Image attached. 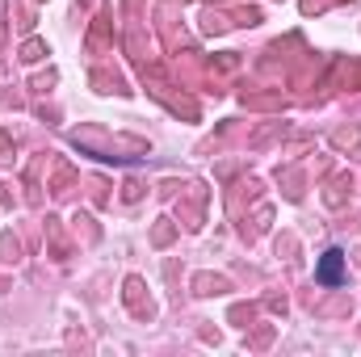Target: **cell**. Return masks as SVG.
Instances as JSON below:
<instances>
[{
	"label": "cell",
	"instance_id": "83f0119b",
	"mask_svg": "<svg viewBox=\"0 0 361 357\" xmlns=\"http://www.w3.org/2000/svg\"><path fill=\"white\" fill-rule=\"evenodd\" d=\"M0 13H5V0H0Z\"/></svg>",
	"mask_w": 361,
	"mask_h": 357
},
{
	"label": "cell",
	"instance_id": "7c38bea8",
	"mask_svg": "<svg viewBox=\"0 0 361 357\" xmlns=\"http://www.w3.org/2000/svg\"><path fill=\"white\" fill-rule=\"evenodd\" d=\"M68 185H72V164L68 160H55V177H50V193H68Z\"/></svg>",
	"mask_w": 361,
	"mask_h": 357
},
{
	"label": "cell",
	"instance_id": "d6986e66",
	"mask_svg": "<svg viewBox=\"0 0 361 357\" xmlns=\"http://www.w3.org/2000/svg\"><path fill=\"white\" fill-rule=\"evenodd\" d=\"M261 21V9H235V26H256Z\"/></svg>",
	"mask_w": 361,
	"mask_h": 357
},
{
	"label": "cell",
	"instance_id": "6da1fadb",
	"mask_svg": "<svg viewBox=\"0 0 361 357\" xmlns=\"http://www.w3.org/2000/svg\"><path fill=\"white\" fill-rule=\"evenodd\" d=\"M72 139H76L80 147H88L97 160H130V156H143V151H147L143 139L106 135V131H97V126H80V131H72Z\"/></svg>",
	"mask_w": 361,
	"mask_h": 357
},
{
	"label": "cell",
	"instance_id": "e0dca14e",
	"mask_svg": "<svg viewBox=\"0 0 361 357\" xmlns=\"http://www.w3.org/2000/svg\"><path fill=\"white\" fill-rule=\"evenodd\" d=\"M344 189H353V177H336L332 185H328V206H340V202H344Z\"/></svg>",
	"mask_w": 361,
	"mask_h": 357
},
{
	"label": "cell",
	"instance_id": "ffe728a7",
	"mask_svg": "<svg viewBox=\"0 0 361 357\" xmlns=\"http://www.w3.org/2000/svg\"><path fill=\"white\" fill-rule=\"evenodd\" d=\"M277 252H282L286 261H294V252H298V240H294V235H282V240H277Z\"/></svg>",
	"mask_w": 361,
	"mask_h": 357
},
{
	"label": "cell",
	"instance_id": "484cf974",
	"mask_svg": "<svg viewBox=\"0 0 361 357\" xmlns=\"http://www.w3.org/2000/svg\"><path fill=\"white\" fill-rule=\"evenodd\" d=\"M328 5V0H302V13H320Z\"/></svg>",
	"mask_w": 361,
	"mask_h": 357
},
{
	"label": "cell",
	"instance_id": "5b68a950",
	"mask_svg": "<svg viewBox=\"0 0 361 357\" xmlns=\"http://www.w3.org/2000/svg\"><path fill=\"white\" fill-rule=\"evenodd\" d=\"M189 202H185V227H202V206H206V185H189Z\"/></svg>",
	"mask_w": 361,
	"mask_h": 357
},
{
	"label": "cell",
	"instance_id": "f1b7e54d",
	"mask_svg": "<svg viewBox=\"0 0 361 357\" xmlns=\"http://www.w3.org/2000/svg\"><path fill=\"white\" fill-rule=\"evenodd\" d=\"M357 88H361V80H357Z\"/></svg>",
	"mask_w": 361,
	"mask_h": 357
},
{
	"label": "cell",
	"instance_id": "4316f807",
	"mask_svg": "<svg viewBox=\"0 0 361 357\" xmlns=\"http://www.w3.org/2000/svg\"><path fill=\"white\" fill-rule=\"evenodd\" d=\"M9 151H13V139H9L5 131H0V156H9Z\"/></svg>",
	"mask_w": 361,
	"mask_h": 357
},
{
	"label": "cell",
	"instance_id": "9a60e30c",
	"mask_svg": "<svg viewBox=\"0 0 361 357\" xmlns=\"http://www.w3.org/2000/svg\"><path fill=\"white\" fill-rule=\"evenodd\" d=\"M0 261H9V265H17V261H21V240H17L13 231H9L5 240H0Z\"/></svg>",
	"mask_w": 361,
	"mask_h": 357
},
{
	"label": "cell",
	"instance_id": "8fae6325",
	"mask_svg": "<svg viewBox=\"0 0 361 357\" xmlns=\"http://www.w3.org/2000/svg\"><path fill=\"white\" fill-rule=\"evenodd\" d=\"M202 30H206V34H227V30H231V17L206 9V13H202Z\"/></svg>",
	"mask_w": 361,
	"mask_h": 357
},
{
	"label": "cell",
	"instance_id": "ba28073f",
	"mask_svg": "<svg viewBox=\"0 0 361 357\" xmlns=\"http://www.w3.org/2000/svg\"><path fill=\"white\" fill-rule=\"evenodd\" d=\"M277 181L286 185V197H290V202L302 197V173H298L294 164H290V168H277Z\"/></svg>",
	"mask_w": 361,
	"mask_h": 357
},
{
	"label": "cell",
	"instance_id": "2e32d148",
	"mask_svg": "<svg viewBox=\"0 0 361 357\" xmlns=\"http://www.w3.org/2000/svg\"><path fill=\"white\" fill-rule=\"evenodd\" d=\"M227 320H231V324H240V328H248V324L256 320V307H252V302H235V307L227 311Z\"/></svg>",
	"mask_w": 361,
	"mask_h": 357
},
{
	"label": "cell",
	"instance_id": "cb8c5ba5",
	"mask_svg": "<svg viewBox=\"0 0 361 357\" xmlns=\"http://www.w3.org/2000/svg\"><path fill=\"white\" fill-rule=\"evenodd\" d=\"M269 311H273V316H286V298H282V294L269 298Z\"/></svg>",
	"mask_w": 361,
	"mask_h": 357
},
{
	"label": "cell",
	"instance_id": "3957f363",
	"mask_svg": "<svg viewBox=\"0 0 361 357\" xmlns=\"http://www.w3.org/2000/svg\"><path fill=\"white\" fill-rule=\"evenodd\" d=\"M315 278L324 282V286H340L344 282V252H324V261H320V269H315Z\"/></svg>",
	"mask_w": 361,
	"mask_h": 357
},
{
	"label": "cell",
	"instance_id": "7402d4cb",
	"mask_svg": "<svg viewBox=\"0 0 361 357\" xmlns=\"http://www.w3.org/2000/svg\"><path fill=\"white\" fill-rule=\"evenodd\" d=\"M139 197H143V185L139 181H126L122 185V202H139Z\"/></svg>",
	"mask_w": 361,
	"mask_h": 357
},
{
	"label": "cell",
	"instance_id": "5bb4252c",
	"mask_svg": "<svg viewBox=\"0 0 361 357\" xmlns=\"http://www.w3.org/2000/svg\"><path fill=\"white\" fill-rule=\"evenodd\" d=\"M106 34H110V13H101V17L92 21V30H88V50H101V46H106Z\"/></svg>",
	"mask_w": 361,
	"mask_h": 357
},
{
	"label": "cell",
	"instance_id": "277c9868",
	"mask_svg": "<svg viewBox=\"0 0 361 357\" xmlns=\"http://www.w3.org/2000/svg\"><path fill=\"white\" fill-rule=\"evenodd\" d=\"M227 290H231V282H227L223 273H197V278H193V294H202V298L227 294Z\"/></svg>",
	"mask_w": 361,
	"mask_h": 357
},
{
	"label": "cell",
	"instance_id": "603a6c76",
	"mask_svg": "<svg viewBox=\"0 0 361 357\" xmlns=\"http://www.w3.org/2000/svg\"><path fill=\"white\" fill-rule=\"evenodd\" d=\"M55 80H59L55 72H46V76H34V88H38V93H46L50 84H55Z\"/></svg>",
	"mask_w": 361,
	"mask_h": 357
},
{
	"label": "cell",
	"instance_id": "4fadbf2b",
	"mask_svg": "<svg viewBox=\"0 0 361 357\" xmlns=\"http://www.w3.org/2000/svg\"><path fill=\"white\" fill-rule=\"evenodd\" d=\"M244 106H256V110H282L286 101H282L277 93H252V97L244 93Z\"/></svg>",
	"mask_w": 361,
	"mask_h": 357
},
{
	"label": "cell",
	"instance_id": "44dd1931",
	"mask_svg": "<svg viewBox=\"0 0 361 357\" xmlns=\"http://www.w3.org/2000/svg\"><path fill=\"white\" fill-rule=\"evenodd\" d=\"M269 340H273V324H269V328H261V332H256V336L248 340V349H265Z\"/></svg>",
	"mask_w": 361,
	"mask_h": 357
},
{
	"label": "cell",
	"instance_id": "52a82bcc",
	"mask_svg": "<svg viewBox=\"0 0 361 357\" xmlns=\"http://www.w3.org/2000/svg\"><path fill=\"white\" fill-rule=\"evenodd\" d=\"M88 80H92V88H97V93H122V97L130 93V88H126V80H122V76H114V72H92Z\"/></svg>",
	"mask_w": 361,
	"mask_h": 357
},
{
	"label": "cell",
	"instance_id": "8992f818",
	"mask_svg": "<svg viewBox=\"0 0 361 357\" xmlns=\"http://www.w3.org/2000/svg\"><path fill=\"white\" fill-rule=\"evenodd\" d=\"M46 240H50V252H55V261H68V257H72V248H68V240H64L59 219H46Z\"/></svg>",
	"mask_w": 361,
	"mask_h": 357
},
{
	"label": "cell",
	"instance_id": "7a4b0ae2",
	"mask_svg": "<svg viewBox=\"0 0 361 357\" xmlns=\"http://www.w3.org/2000/svg\"><path fill=\"white\" fill-rule=\"evenodd\" d=\"M122 298H126V307H130V316L135 320H151V311H156V307H151V298H147V286H143V278H126V290H122Z\"/></svg>",
	"mask_w": 361,
	"mask_h": 357
},
{
	"label": "cell",
	"instance_id": "9c48e42d",
	"mask_svg": "<svg viewBox=\"0 0 361 357\" xmlns=\"http://www.w3.org/2000/svg\"><path fill=\"white\" fill-rule=\"evenodd\" d=\"M177 240V223L173 219H156V227H151V248H168Z\"/></svg>",
	"mask_w": 361,
	"mask_h": 357
},
{
	"label": "cell",
	"instance_id": "ac0fdd59",
	"mask_svg": "<svg viewBox=\"0 0 361 357\" xmlns=\"http://www.w3.org/2000/svg\"><path fill=\"white\" fill-rule=\"evenodd\" d=\"M46 55V42L42 38H30V42H21V64H38Z\"/></svg>",
	"mask_w": 361,
	"mask_h": 357
},
{
	"label": "cell",
	"instance_id": "d4e9b609",
	"mask_svg": "<svg viewBox=\"0 0 361 357\" xmlns=\"http://www.w3.org/2000/svg\"><path fill=\"white\" fill-rule=\"evenodd\" d=\"M0 202H5V206H13V202H17V193H13V185H0Z\"/></svg>",
	"mask_w": 361,
	"mask_h": 357
},
{
	"label": "cell",
	"instance_id": "30bf717a",
	"mask_svg": "<svg viewBox=\"0 0 361 357\" xmlns=\"http://www.w3.org/2000/svg\"><path fill=\"white\" fill-rule=\"evenodd\" d=\"M357 143H361V126H353V122L332 135V147H340V151H357Z\"/></svg>",
	"mask_w": 361,
	"mask_h": 357
}]
</instances>
